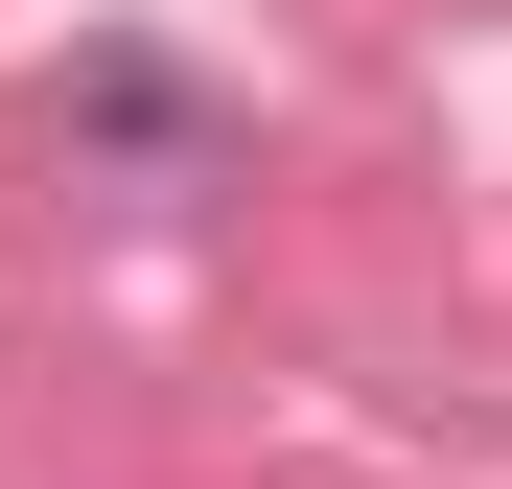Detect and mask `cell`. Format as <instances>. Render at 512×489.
I'll use <instances>...</instances> for the list:
<instances>
[]
</instances>
